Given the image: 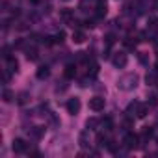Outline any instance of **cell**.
<instances>
[{
  "instance_id": "29",
  "label": "cell",
  "mask_w": 158,
  "mask_h": 158,
  "mask_svg": "<svg viewBox=\"0 0 158 158\" xmlns=\"http://www.w3.org/2000/svg\"><path fill=\"white\" fill-rule=\"evenodd\" d=\"M149 23H151V24H149V26H151V28H152V30H156V28H158V19H151V21H149Z\"/></svg>"
},
{
  "instance_id": "23",
  "label": "cell",
  "mask_w": 158,
  "mask_h": 158,
  "mask_svg": "<svg viewBox=\"0 0 158 158\" xmlns=\"http://www.w3.org/2000/svg\"><path fill=\"white\" fill-rule=\"evenodd\" d=\"M63 39H65V32H58V34L54 35V41H56V43H61Z\"/></svg>"
},
{
  "instance_id": "30",
  "label": "cell",
  "mask_w": 158,
  "mask_h": 158,
  "mask_svg": "<svg viewBox=\"0 0 158 158\" xmlns=\"http://www.w3.org/2000/svg\"><path fill=\"white\" fill-rule=\"evenodd\" d=\"M2 56H4L6 60H10V58H11V54H10V48H8V47L4 48V54H2Z\"/></svg>"
},
{
  "instance_id": "17",
  "label": "cell",
  "mask_w": 158,
  "mask_h": 158,
  "mask_svg": "<svg viewBox=\"0 0 158 158\" xmlns=\"http://www.w3.org/2000/svg\"><path fill=\"white\" fill-rule=\"evenodd\" d=\"M152 134H154V130H152L151 127H145V128H143V134H141V136H143L145 139H149V138H152Z\"/></svg>"
},
{
  "instance_id": "3",
  "label": "cell",
  "mask_w": 158,
  "mask_h": 158,
  "mask_svg": "<svg viewBox=\"0 0 158 158\" xmlns=\"http://www.w3.org/2000/svg\"><path fill=\"white\" fill-rule=\"evenodd\" d=\"M104 104H106L104 97H93V99H89V110H93V112H102Z\"/></svg>"
},
{
  "instance_id": "1",
  "label": "cell",
  "mask_w": 158,
  "mask_h": 158,
  "mask_svg": "<svg viewBox=\"0 0 158 158\" xmlns=\"http://www.w3.org/2000/svg\"><path fill=\"white\" fill-rule=\"evenodd\" d=\"M121 89H132V88H136L138 86V76L136 74H127L123 80H121V84H117Z\"/></svg>"
},
{
  "instance_id": "5",
  "label": "cell",
  "mask_w": 158,
  "mask_h": 158,
  "mask_svg": "<svg viewBox=\"0 0 158 158\" xmlns=\"http://www.w3.org/2000/svg\"><path fill=\"white\" fill-rule=\"evenodd\" d=\"M13 151L17 152V154H21V152H24L26 149H28V143L24 141V139H21V138H17V139H13Z\"/></svg>"
},
{
  "instance_id": "6",
  "label": "cell",
  "mask_w": 158,
  "mask_h": 158,
  "mask_svg": "<svg viewBox=\"0 0 158 158\" xmlns=\"http://www.w3.org/2000/svg\"><path fill=\"white\" fill-rule=\"evenodd\" d=\"M112 61H114V65H115V67L123 69V67L127 65V54L119 52V54H115V56H114V60H112Z\"/></svg>"
},
{
  "instance_id": "32",
  "label": "cell",
  "mask_w": 158,
  "mask_h": 158,
  "mask_svg": "<svg viewBox=\"0 0 158 158\" xmlns=\"http://www.w3.org/2000/svg\"><path fill=\"white\" fill-rule=\"evenodd\" d=\"M156 71H158V61H156Z\"/></svg>"
},
{
  "instance_id": "16",
  "label": "cell",
  "mask_w": 158,
  "mask_h": 158,
  "mask_svg": "<svg viewBox=\"0 0 158 158\" xmlns=\"http://www.w3.org/2000/svg\"><path fill=\"white\" fill-rule=\"evenodd\" d=\"M17 102L19 104H26L28 102V93H19L17 95Z\"/></svg>"
},
{
  "instance_id": "11",
  "label": "cell",
  "mask_w": 158,
  "mask_h": 158,
  "mask_svg": "<svg viewBox=\"0 0 158 158\" xmlns=\"http://www.w3.org/2000/svg\"><path fill=\"white\" fill-rule=\"evenodd\" d=\"M101 123H102V127H104V130H112V128H114V119H112L110 115H106V117H102V119H101Z\"/></svg>"
},
{
  "instance_id": "20",
  "label": "cell",
  "mask_w": 158,
  "mask_h": 158,
  "mask_svg": "<svg viewBox=\"0 0 158 158\" xmlns=\"http://www.w3.org/2000/svg\"><path fill=\"white\" fill-rule=\"evenodd\" d=\"M138 106H139V102H138V101L130 102V104H128V108H127V114H130V112H136V110H138Z\"/></svg>"
},
{
  "instance_id": "2",
  "label": "cell",
  "mask_w": 158,
  "mask_h": 158,
  "mask_svg": "<svg viewBox=\"0 0 158 158\" xmlns=\"http://www.w3.org/2000/svg\"><path fill=\"white\" fill-rule=\"evenodd\" d=\"M65 108H67V112H69L71 115H76L78 112H80V99H76V97L69 99L67 104H65Z\"/></svg>"
},
{
  "instance_id": "14",
  "label": "cell",
  "mask_w": 158,
  "mask_h": 158,
  "mask_svg": "<svg viewBox=\"0 0 158 158\" xmlns=\"http://www.w3.org/2000/svg\"><path fill=\"white\" fill-rule=\"evenodd\" d=\"M136 115H138L139 119H143V117L147 115V106H141V104H139V106H138V110H136Z\"/></svg>"
},
{
  "instance_id": "9",
  "label": "cell",
  "mask_w": 158,
  "mask_h": 158,
  "mask_svg": "<svg viewBox=\"0 0 158 158\" xmlns=\"http://www.w3.org/2000/svg\"><path fill=\"white\" fill-rule=\"evenodd\" d=\"M73 41H74V43H84V41H86V34H84L82 30L73 32Z\"/></svg>"
},
{
  "instance_id": "13",
  "label": "cell",
  "mask_w": 158,
  "mask_h": 158,
  "mask_svg": "<svg viewBox=\"0 0 158 158\" xmlns=\"http://www.w3.org/2000/svg\"><path fill=\"white\" fill-rule=\"evenodd\" d=\"M26 58H28L30 61H35V60L39 58V54H37L35 48H28V50H26Z\"/></svg>"
},
{
  "instance_id": "27",
  "label": "cell",
  "mask_w": 158,
  "mask_h": 158,
  "mask_svg": "<svg viewBox=\"0 0 158 158\" xmlns=\"http://www.w3.org/2000/svg\"><path fill=\"white\" fill-rule=\"evenodd\" d=\"M156 104H158V99H156V95H151V97H149V106H152V108H154Z\"/></svg>"
},
{
  "instance_id": "22",
  "label": "cell",
  "mask_w": 158,
  "mask_h": 158,
  "mask_svg": "<svg viewBox=\"0 0 158 158\" xmlns=\"http://www.w3.org/2000/svg\"><path fill=\"white\" fill-rule=\"evenodd\" d=\"M80 145H82V147H88V145H89V143H88V132H82V134H80Z\"/></svg>"
},
{
  "instance_id": "15",
  "label": "cell",
  "mask_w": 158,
  "mask_h": 158,
  "mask_svg": "<svg viewBox=\"0 0 158 158\" xmlns=\"http://www.w3.org/2000/svg\"><path fill=\"white\" fill-rule=\"evenodd\" d=\"M2 99H4V102H11V101H13V93H11L10 89H4V93H2Z\"/></svg>"
},
{
  "instance_id": "21",
  "label": "cell",
  "mask_w": 158,
  "mask_h": 158,
  "mask_svg": "<svg viewBox=\"0 0 158 158\" xmlns=\"http://www.w3.org/2000/svg\"><path fill=\"white\" fill-rule=\"evenodd\" d=\"M32 136H34V138H41V136H43V128H41V127L32 128Z\"/></svg>"
},
{
  "instance_id": "26",
  "label": "cell",
  "mask_w": 158,
  "mask_h": 158,
  "mask_svg": "<svg viewBox=\"0 0 158 158\" xmlns=\"http://www.w3.org/2000/svg\"><path fill=\"white\" fill-rule=\"evenodd\" d=\"M145 80H147V84H152V82L156 80V74H154V73H151V74H147V76H145Z\"/></svg>"
},
{
  "instance_id": "31",
  "label": "cell",
  "mask_w": 158,
  "mask_h": 158,
  "mask_svg": "<svg viewBox=\"0 0 158 158\" xmlns=\"http://www.w3.org/2000/svg\"><path fill=\"white\" fill-rule=\"evenodd\" d=\"M30 2H32V4H39V0H30Z\"/></svg>"
},
{
  "instance_id": "10",
  "label": "cell",
  "mask_w": 158,
  "mask_h": 158,
  "mask_svg": "<svg viewBox=\"0 0 158 158\" xmlns=\"http://www.w3.org/2000/svg\"><path fill=\"white\" fill-rule=\"evenodd\" d=\"M63 74H65V78H74L76 76V65H67Z\"/></svg>"
},
{
  "instance_id": "8",
  "label": "cell",
  "mask_w": 158,
  "mask_h": 158,
  "mask_svg": "<svg viewBox=\"0 0 158 158\" xmlns=\"http://www.w3.org/2000/svg\"><path fill=\"white\" fill-rule=\"evenodd\" d=\"M48 74H50V69H48L47 65H41V67L37 69V78H41V80L48 78Z\"/></svg>"
},
{
  "instance_id": "4",
  "label": "cell",
  "mask_w": 158,
  "mask_h": 158,
  "mask_svg": "<svg viewBox=\"0 0 158 158\" xmlns=\"http://www.w3.org/2000/svg\"><path fill=\"white\" fill-rule=\"evenodd\" d=\"M125 147H127V149H136V147H138V136H136L134 132H128V134L125 136Z\"/></svg>"
},
{
  "instance_id": "25",
  "label": "cell",
  "mask_w": 158,
  "mask_h": 158,
  "mask_svg": "<svg viewBox=\"0 0 158 158\" xmlns=\"http://www.w3.org/2000/svg\"><path fill=\"white\" fill-rule=\"evenodd\" d=\"M99 125V121L95 119V117H91V119H88V128H95Z\"/></svg>"
},
{
  "instance_id": "18",
  "label": "cell",
  "mask_w": 158,
  "mask_h": 158,
  "mask_svg": "<svg viewBox=\"0 0 158 158\" xmlns=\"http://www.w3.org/2000/svg\"><path fill=\"white\" fill-rule=\"evenodd\" d=\"M97 143H99L101 147H104V145H108V138H106L104 134H99V136H97Z\"/></svg>"
},
{
  "instance_id": "28",
  "label": "cell",
  "mask_w": 158,
  "mask_h": 158,
  "mask_svg": "<svg viewBox=\"0 0 158 158\" xmlns=\"http://www.w3.org/2000/svg\"><path fill=\"white\" fill-rule=\"evenodd\" d=\"M125 45H127V47H128V48H134V47H136V39H134V41H132V37H128V39H127V41H125Z\"/></svg>"
},
{
  "instance_id": "24",
  "label": "cell",
  "mask_w": 158,
  "mask_h": 158,
  "mask_svg": "<svg viewBox=\"0 0 158 158\" xmlns=\"http://www.w3.org/2000/svg\"><path fill=\"white\" fill-rule=\"evenodd\" d=\"M114 41H115V39H114V35H112V34H108V35H106V48H110V47L114 45Z\"/></svg>"
},
{
  "instance_id": "19",
  "label": "cell",
  "mask_w": 158,
  "mask_h": 158,
  "mask_svg": "<svg viewBox=\"0 0 158 158\" xmlns=\"http://www.w3.org/2000/svg\"><path fill=\"white\" fill-rule=\"evenodd\" d=\"M138 60H139V63H141V65H147V63H149V60H147V54H145V52H138Z\"/></svg>"
},
{
  "instance_id": "7",
  "label": "cell",
  "mask_w": 158,
  "mask_h": 158,
  "mask_svg": "<svg viewBox=\"0 0 158 158\" xmlns=\"http://www.w3.org/2000/svg\"><path fill=\"white\" fill-rule=\"evenodd\" d=\"M73 15H74V11H73L71 8L60 10V19H63V21H73Z\"/></svg>"
},
{
  "instance_id": "12",
  "label": "cell",
  "mask_w": 158,
  "mask_h": 158,
  "mask_svg": "<svg viewBox=\"0 0 158 158\" xmlns=\"http://www.w3.org/2000/svg\"><path fill=\"white\" fill-rule=\"evenodd\" d=\"M8 63H10V73H19V61L15 58H10Z\"/></svg>"
}]
</instances>
